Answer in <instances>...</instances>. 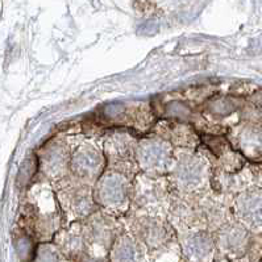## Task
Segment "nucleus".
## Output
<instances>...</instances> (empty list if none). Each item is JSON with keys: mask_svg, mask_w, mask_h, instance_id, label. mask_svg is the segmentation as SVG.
<instances>
[{"mask_svg": "<svg viewBox=\"0 0 262 262\" xmlns=\"http://www.w3.org/2000/svg\"><path fill=\"white\" fill-rule=\"evenodd\" d=\"M204 177L202 161L192 157H185L177 167V179L185 188H194L201 185Z\"/></svg>", "mask_w": 262, "mask_h": 262, "instance_id": "7", "label": "nucleus"}, {"mask_svg": "<svg viewBox=\"0 0 262 262\" xmlns=\"http://www.w3.org/2000/svg\"><path fill=\"white\" fill-rule=\"evenodd\" d=\"M71 167L77 176L82 178H93L102 169V157L95 149L83 146L77 151L71 160Z\"/></svg>", "mask_w": 262, "mask_h": 262, "instance_id": "5", "label": "nucleus"}, {"mask_svg": "<svg viewBox=\"0 0 262 262\" xmlns=\"http://www.w3.org/2000/svg\"><path fill=\"white\" fill-rule=\"evenodd\" d=\"M98 196L104 206L120 207L128 198L126 179L117 174H110L99 182Z\"/></svg>", "mask_w": 262, "mask_h": 262, "instance_id": "2", "label": "nucleus"}, {"mask_svg": "<svg viewBox=\"0 0 262 262\" xmlns=\"http://www.w3.org/2000/svg\"><path fill=\"white\" fill-rule=\"evenodd\" d=\"M40 262H68L65 257H62L59 252L53 248H43L40 253Z\"/></svg>", "mask_w": 262, "mask_h": 262, "instance_id": "9", "label": "nucleus"}, {"mask_svg": "<svg viewBox=\"0 0 262 262\" xmlns=\"http://www.w3.org/2000/svg\"><path fill=\"white\" fill-rule=\"evenodd\" d=\"M237 211L245 224L253 229H262V192L249 191L237 201Z\"/></svg>", "mask_w": 262, "mask_h": 262, "instance_id": "4", "label": "nucleus"}, {"mask_svg": "<svg viewBox=\"0 0 262 262\" xmlns=\"http://www.w3.org/2000/svg\"><path fill=\"white\" fill-rule=\"evenodd\" d=\"M182 252L187 262H211L213 241L208 233H194L186 238Z\"/></svg>", "mask_w": 262, "mask_h": 262, "instance_id": "3", "label": "nucleus"}, {"mask_svg": "<svg viewBox=\"0 0 262 262\" xmlns=\"http://www.w3.org/2000/svg\"><path fill=\"white\" fill-rule=\"evenodd\" d=\"M240 144L248 153H254L262 149V130L259 128H247L241 133Z\"/></svg>", "mask_w": 262, "mask_h": 262, "instance_id": "8", "label": "nucleus"}, {"mask_svg": "<svg viewBox=\"0 0 262 262\" xmlns=\"http://www.w3.org/2000/svg\"><path fill=\"white\" fill-rule=\"evenodd\" d=\"M139 161L144 169L151 171H166L171 165V149L156 140H146L139 146Z\"/></svg>", "mask_w": 262, "mask_h": 262, "instance_id": "1", "label": "nucleus"}, {"mask_svg": "<svg viewBox=\"0 0 262 262\" xmlns=\"http://www.w3.org/2000/svg\"><path fill=\"white\" fill-rule=\"evenodd\" d=\"M222 245L224 252L232 259H241L249 250L250 237L245 229L240 227H232L223 233Z\"/></svg>", "mask_w": 262, "mask_h": 262, "instance_id": "6", "label": "nucleus"}]
</instances>
